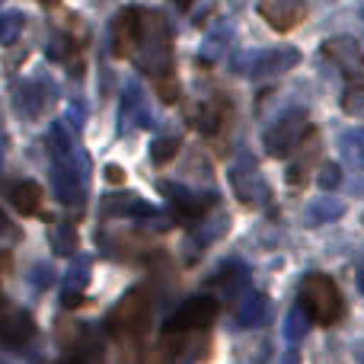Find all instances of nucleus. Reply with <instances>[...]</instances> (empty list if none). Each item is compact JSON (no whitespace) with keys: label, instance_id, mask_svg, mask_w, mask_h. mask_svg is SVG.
Instances as JSON below:
<instances>
[{"label":"nucleus","instance_id":"f257e3e1","mask_svg":"<svg viewBox=\"0 0 364 364\" xmlns=\"http://www.w3.org/2000/svg\"><path fill=\"white\" fill-rule=\"evenodd\" d=\"M297 301H301V310L310 316V323H320V326H333V323L342 320V294L336 288V282L323 272H310L301 282V291H297Z\"/></svg>","mask_w":364,"mask_h":364},{"label":"nucleus","instance_id":"f03ea898","mask_svg":"<svg viewBox=\"0 0 364 364\" xmlns=\"http://www.w3.org/2000/svg\"><path fill=\"white\" fill-rule=\"evenodd\" d=\"M147 326H151V297H147L144 288H134L109 314V333L122 346H134V342L144 339Z\"/></svg>","mask_w":364,"mask_h":364},{"label":"nucleus","instance_id":"7ed1b4c3","mask_svg":"<svg viewBox=\"0 0 364 364\" xmlns=\"http://www.w3.org/2000/svg\"><path fill=\"white\" fill-rule=\"evenodd\" d=\"M310 138V119L304 109H288L282 112L262 134V147L269 157H288L304 141Z\"/></svg>","mask_w":364,"mask_h":364},{"label":"nucleus","instance_id":"20e7f679","mask_svg":"<svg viewBox=\"0 0 364 364\" xmlns=\"http://www.w3.org/2000/svg\"><path fill=\"white\" fill-rule=\"evenodd\" d=\"M87 182H90V160L87 154L74 151L68 157L55 160V173H51V188L64 205H80L87 195Z\"/></svg>","mask_w":364,"mask_h":364},{"label":"nucleus","instance_id":"39448f33","mask_svg":"<svg viewBox=\"0 0 364 364\" xmlns=\"http://www.w3.org/2000/svg\"><path fill=\"white\" fill-rule=\"evenodd\" d=\"M301 64L297 48H275V51H240L233 55V74L243 77H272Z\"/></svg>","mask_w":364,"mask_h":364},{"label":"nucleus","instance_id":"423d86ee","mask_svg":"<svg viewBox=\"0 0 364 364\" xmlns=\"http://www.w3.org/2000/svg\"><path fill=\"white\" fill-rule=\"evenodd\" d=\"M214 316H218V301H214V297H192V301H186L176 314L166 320L164 336H195V333H205V329L214 323Z\"/></svg>","mask_w":364,"mask_h":364},{"label":"nucleus","instance_id":"0eeeda50","mask_svg":"<svg viewBox=\"0 0 364 364\" xmlns=\"http://www.w3.org/2000/svg\"><path fill=\"white\" fill-rule=\"evenodd\" d=\"M230 186L246 205H256L259 198H269V186L259 176V166H256V157L250 151H240L237 164L230 166Z\"/></svg>","mask_w":364,"mask_h":364},{"label":"nucleus","instance_id":"6e6552de","mask_svg":"<svg viewBox=\"0 0 364 364\" xmlns=\"http://www.w3.org/2000/svg\"><path fill=\"white\" fill-rule=\"evenodd\" d=\"M160 192L170 198V205L176 208L182 218H205L214 205H218V192H192V188L179 186V182H160Z\"/></svg>","mask_w":364,"mask_h":364},{"label":"nucleus","instance_id":"1a4fd4ad","mask_svg":"<svg viewBox=\"0 0 364 364\" xmlns=\"http://www.w3.org/2000/svg\"><path fill=\"white\" fill-rule=\"evenodd\" d=\"M323 48H326V55L342 68V74L348 77V83L358 90L364 83V51H361V45L355 42V38L342 36V38H329Z\"/></svg>","mask_w":364,"mask_h":364},{"label":"nucleus","instance_id":"9d476101","mask_svg":"<svg viewBox=\"0 0 364 364\" xmlns=\"http://www.w3.org/2000/svg\"><path fill=\"white\" fill-rule=\"evenodd\" d=\"M141 23H144V10L141 6H128L115 16L112 23V42H115V55L119 58H132L134 45H138L141 36Z\"/></svg>","mask_w":364,"mask_h":364},{"label":"nucleus","instance_id":"9b49d317","mask_svg":"<svg viewBox=\"0 0 364 364\" xmlns=\"http://www.w3.org/2000/svg\"><path fill=\"white\" fill-rule=\"evenodd\" d=\"M259 13L275 32H291L307 16V4L304 0H259Z\"/></svg>","mask_w":364,"mask_h":364},{"label":"nucleus","instance_id":"f8f14e48","mask_svg":"<svg viewBox=\"0 0 364 364\" xmlns=\"http://www.w3.org/2000/svg\"><path fill=\"white\" fill-rule=\"evenodd\" d=\"M36 336V323L26 310H4L0 314V342L10 348H19Z\"/></svg>","mask_w":364,"mask_h":364},{"label":"nucleus","instance_id":"ddd939ff","mask_svg":"<svg viewBox=\"0 0 364 364\" xmlns=\"http://www.w3.org/2000/svg\"><path fill=\"white\" fill-rule=\"evenodd\" d=\"M51 93H55V87L45 80H26L23 87L16 90V109L19 115H26V119H38V115L45 112V106L51 102Z\"/></svg>","mask_w":364,"mask_h":364},{"label":"nucleus","instance_id":"4468645a","mask_svg":"<svg viewBox=\"0 0 364 364\" xmlns=\"http://www.w3.org/2000/svg\"><path fill=\"white\" fill-rule=\"evenodd\" d=\"M211 284L227 297V301H237V297L243 294L246 288H250V265H246V262H237V259H233V262H227L224 269L214 275Z\"/></svg>","mask_w":364,"mask_h":364},{"label":"nucleus","instance_id":"2eb2a0df","mask_svg":"<svg viewBox=\"0 0 364 364\" xmlns=\"http://www.w3.org/2000/svg\"><path fill=\"white\" fill-rule=\"evenodd\" d=\"M128 125H141V128H151L154 119L144 106V93H141L138 83H128L125 90V100H122V132Z\"/></svg>","mask_w":364,"mask_h":364},{"label":"nucleus","instance_id":"dca6fc26","mask_svg":"<svg viewBox=\"0 0 364 364\" xmlns=\"http://www.w3.org/2000/svg\"><path fill=\"white\" fill-rule=\"evenodd\" d=\"M269 320V297L259 294V291H250L243 301L237 304V326L240 329H256Z\"/></svg>","mask_w":364,"mask_h":364},{"label":"nucleus","instance_id":"f3484780","mask_svg":"<svg viewBox=\"0 0 364 364\" xmlns=\"http://www.w3.org/2000/svg\"><path fill=\"white\" fill-rule=\"evenodd\" d=\"M102 211L112 218H157V208L141 201L138 195H109Z\"/></svg>","mask_w":364,"mask_h":364},{"label":"nucleus","instance_id":"a211bd4d","mask_svg":"<svg viewBox=\"0 0 364 364\" xmlns=\"http://www.w3.org/2000/svg\"><path fill=\"white\" fill-rule=\"evenodd\" d=\"M6 198L19 214H38L42 211V188L36 182H16L6 188Z\"/></svg>","mask_w":364,"mask_h":364},{"label":"nucleus","instance_id":"6ab92c4d","mask_svg":"<svg viewBox=\"0 0 364 364\" xmlns=\"http://www.w3.org/2000/svg\"><path fill=\"white\" fill-rule=\"evenodd\" d=\"M227 122H230V102H227L224 96H214V100L198 112V128L205 134H218Z\"/></svg>","mask_w":364,"mask_h":364},{"label":"nucleus","instance_id":"aec40b11","mask_svg":"<svg viewBox=\"0 0 364 364\" xmlns=\"http://www.w3.org/2000/svg\"><path fill=\"white\" fill-rule=\"evenodd\" d=\"M316 151H320V144H316V138L310 134V138L301 144V157L291 160L288 186H304V182H307V176H310V166H314V160H316Z\"/></svg>","mask_w":364,"mask_h":364},{"label":"nucleus","instance_id":"412c9836","mask_svg":"<svg viewBox=\"0 0 364 364\" xmlns=\"http://www.w3.org/2000/svg\"><path fill=\"white\" fill-rule=\"evenodd\" d=\"M336 218H342V201L336 198H316L304 208V224L307 227H323Z\"/></svg>","mask_w":364,"mask_h":364},{"label":"nucleus","instance_id":"4be33fe9","mask_svg":"<svg viewBox=\"0 0 364 364\" xmlns=\"http://www.w3.org/2000/svg\"><path fill=\"white\" fill-rule=\"evenodd\" d=\"M342 160L352 166H364V128H348L339 134Z\"/></svg>","mask_w":364,"mask_h":364},{"label":"nucleus","instance_id":"5701e85b","mask_svg":"<svg viewBox=\"0 0 364 364\" xmlns=\"http://www.w3.org/2000/svg\"><path fill=\"white\" fill-rule=\"evenodd\" d=\"M90 282V259H77V265L70 269L68 288H64V307H77L80 304V288Z\"/></svg>","mask_w":364,"mask_h":364},{"label":"nucleus","instance_id":"b1692460","mask_svg":"<svg viewBox=\"0 0 364 364\" xmlns=\"http://www.w3.org/2000/svg\"><path fill=\"white\" fill-rule=\"evenodd\" d=\"M48 240H51V246H55V252H61V256H70V252L77 250V230H74V224H68V220L51 224Z\"/></svg>","mask_w":364,"mask_h":364},{"label":"nucleus","instance_id":"393cba45","mask_svg":"<svg viewBox=\"0 0 364 364\" xmlns=\"http://www.w3.org/2000/svg\"><path fill=\"white\" fill-rule=\"evenodd\" d=\"M307 333H310V316L304 314L301 304H297V307H291V314L284 316V339L294 346V342H301Z\"/></svg>","mask_w":364,"mask_h":364},{"label":"nucleus","instance_id":"a878e982","mask_svg":"<svg viewBox=\"0 0 364 364\" xmlns=\"http://www.w3.org/2000/svg\"><path fill=\"white\" fill-rule=\"evenodd\" d=\"M48 151H51V157H55V160L68 157V154L74 151V141L68 138V128H64L61 122H55V125H51V132H48Z\"/></svg>","mask_w":364,"mask_h":364},{"label":"nucleus","instance_id":"bb28decb","mask_svg":"<svg viewBox=\"0 0 364 364\" xmlns=\"http://www.w3.org/2000/svg\"><path fill=\"white\" fill-rule=\"evenodd\" d=\"M176 154H179V138H176V134H170V138H157V141H154V147H151V160L157 166L160 164H170Z\"/></svg>","mask_w":364,"mask_h":364},{"label":"nucleus","instance_id":"cd10ccee","mask_svg":"<svg viewBox=\"0 0 364 364\" xmlns=\"http://www.w3.org/2000/svg\"><path fill=\"white\" fill-rule=\"evenodd\" d=\"M23 19L26 16H19V13H4L0 16V42H13L23 29Z\"/></svg>","mask_w":364,"mask_h":364},{"label":"nucleus","instance_id":"c85d7f7f","mask_svg":"<svg viewBox=\"0 0 364 364\" xmlns=\"http://www.w3.org/2000/svg\"><path fill=\"white\" fill-rule=\"evenodd\" d=\"M342 182V170L336 164H323L320 173H316V186L320 188H336Z\"/></svg>","mask_w":364,"mask_h":364},{"label":"nucleus","instance_id":"c756f323","mask_svg":"<svg viewBox=\"0 0 364 364\" xmlns=\"http://www.w3.org/2000/svg\"><path fill=\"white\" fill-rule=\"evenodd\" d=\"M83 119H87V106H83L80 100H74V102L68 106V122H70L74 128H83Z\"/></svg>","mask_w":364,"mask_h":364},{"label":"nucleus","instance_id":"7c9ffc66","mask_svg":"<svg viewBox=\"0 0 364 364\" xmlns=\"http://www.w3.org/2000/svg\"><path fill=\"white\" fill-rule=\"evenodd\" d=\"M51 275H55V272H51L48 265H36V284H38V288H45V284H51V282H55V278H51Z\"/></svg>","mask_w":364,"mask_h":364},{"label":"nucleus","instance_id":"2f4dec72","mask_svg":"<svg viewBox=\"0 0 364 364\" xmlns=\"http://www.w3.org/2000/svg\"><path fill=\"white\" fill-rule=\"evenodd\" d=\"M106 179L109 182H125V173H122V166H106Z\"/></svg>","mask_w":364,"mask_h":364},{"label":"nucleus","instance_id":"473e14b6","mask_svg":"<svg viewBox=\"0 0 364 364\" xmlns=\"http://www.w3.org/2000/svg\"><path fill=\"white\" fill-rule=\"evenodd\" d=\"M355 361H358V364H364V339L358 342V346H355Z\"/></svg>","mask_w":364,"mask_h":364},{"label":"nucleus","instance_id":"72a5a7b5","mask_svg":"<svg viewBox=\"0 0 364 364\" xmlns=\"http://www.w3.org/2000/svg\"><path fill=\"white\" fill-rule=\"evenodd\" d=\"M6 269H10V256H6V252H0V275H4Z\"/></svg>","mask_w":364,"mask_h":364},{"label":"nucleus","instance_id":"f704fd0d","mask_svg":"<svg viewBox=\"0 0 364 364\" xmlns=\"http://www.w3.org/2000/svg\"><path fill=\"white\" fill-rule=\"evenodd\" d=\"M6 230H10V220H6L4 211H0V233H6Z\"/></svg>","mask_w":364,"mask_h":364},{"label":"nucleus","instance_id":"c9c22d12","mask_svg":"<svg viewBox=\"0 0 364 364\" xmlns=\"http://www.w3.org/2000/svg\"><path fill=\"white\" fill-rule=\"evenodd\" d=\"M358 288H361V294H364V262L358 265Z\"/></svg>","mask_w":364,"mask_h":364},{"label":"nucleus","instance_id":"e433bc0d","mask_svg":"<svg viewBox=\"0 0 364 364\" xmlns=\"http://www.w3.org/2000/svg\"><path fill=\"white\" fill-rule=\"evenodd\" d=\"M173 4H176V6H179V10H188V6H192V4H195V0H173Z\"/></svg>","mask_w":364,"mask_h":364},{"label":"nucleus","instance_id":"4c0bfd02","mask_svg":"<svg viewBox=\"0 0 364 364\" xmlns=\"http://www.w3.org/2000/svg\"><path fill=\"white\" fill-rule=\"evenodd\" d=\"M0 160H4V134H0Z\"/></svg>","mask_w":364,"mask_h":364},{"label":"nucleus","instance_id":"58836bf2","mask_svg":"<svg viewBox=\"0 0 364 364\" xmlns=\"http://www.w3.org/2000/svg\"><path fill=\"white\" fill-rule=\"evenodd\" d=\"M42 4H58V0H42Z\"/></svg>","mask_w":364,"mask_h":364},{"label":"nucleus","instance_id":"ea45409f","mask_svg":"<svg viewBox=\"0 0 364 364\" xmlns=\"http://www.w3.org/2000/svg\"><path fill=\"white\" fill-rule=\"evenodd\" d=\"M361 220H364V218H361Z\"/></svg>","mask_w":364,"mask_h":364}]
</instances>
